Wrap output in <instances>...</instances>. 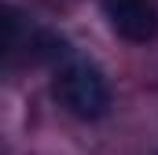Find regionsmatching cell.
Listing matches in <instances>:
<instances>
[{
	"label": "cell",
	"instance_id": "obj_1",
	"mask_svg": "<svg viewBox=\"0 0 158 155\" xmlns=\"http://www.w3.org/2000/svg\"><path fill=\"white\" fill-rule=\"evenodd\" d=\"M52 96L74 118H103L110 111V85L103 70L88 59H63L52 74Z\"/></svg>",
	"mask_w": 158,
	"mask_h": 155
},
{
	"label": "cell",
	"instance_id": "obj_2",
	"mask_svg": "<svg viewBox=\"0 0 158 155\" xmlns=\"http://www.w3.org/2000/svg\"><path fill=\"white\" fill-rule=\"evenodd\" d=\"M110 30L132 44H147L158 37V7L155 0H99Z\"/></svg>",
	"mask_w": 158,
	"mask_h": 155
}]
</instances>
